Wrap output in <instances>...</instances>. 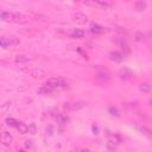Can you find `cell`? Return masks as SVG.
Listing matches in <instances>:
<instances>
[{"mask_svg":"<svg viewBox=\"0 0 152 152\" xmlns=\"http://www.w3.org/2000/svg\"><path fill=\"white\" fill-rule=\"evenodd\" d=\"M1 20L6 23L24 24L26 23V17L19 12H1Z\"/></svg>","mask_w":152,"mask_h":152,"instance_id":"1","label":"cell"},{"mask_svg":"<svg viewBox=\"0 0 152 152\" xmlns=\"http://www.w3.org/2000/svg\"><path fill=\"white\" fill-rule=\"evenodd\" d=\"M45 86L53 93L56 90H63V89H66L68 88V83L64 78L62 77H52L50 80L46 81Z\"/></svg>","mask_w":152,"mask_h":152,"instance_id":"2","label":"cell"},{"mask_svg":"<svg viewBox=\"0 0 152 152\" xmlns=\"http://www.w3.org/2000/svg\"><path fill=\"white\" fill-rule=\"evenodd\" d=\"M84 4L91 7H97L101 10H108L110 7V5L108 2H106L104 0H84Z\"/></svg>","mask_w":152,"mask_h":152,"instance_id":"3","label":"cell"},{"mask_svg":"<svg viewBox=\"0 0 152 152\" xmlns=\"http://www.w3.org/2000/svg\"><path fill=\"white\" fill-rule=\"evenodd\" d=\"M71 19H72L75 23H77V24H86V23L88 21V18H87V15H86V14H83V13H81V12H76V13H72V15H71Z\"/></svg>","mask_w":152,"mask_h":152,"instance_id":"4","label":"cell"},{"mask_svg":"<svg viewBox=\"0 0 152 152\" xmlns=\"http://www.w3.org/2000/svg\"><path fill=\"white\" fill-rule=\"evenodd\" d=\"M89 30L93 32V33H96V34H101L103 32H106V28L99 24H95V23H91L90 26H89Z\"/></svg>","mask_w":152,"mask_h":152,"instance_id":"5","label":"cell"},{"mask_svg":"<svg viewBox=\"0 0 152 152\" xmlns=\"http://www.w3.org/2000/svg\"><path fill=\"white\" fill-rule=\"evenodd\" d=\"M84 104L82 103V102H65V104H64V108L65 109H69V110H76V109H80V108H82Z\"/></svg>","mask_w":152,"mask_h":152,"instance_id":"6","label":"cell"},{"mask_svg":"<svg viewBox=\"0 0 152 152\" xmlns=\"http://www.w3.org/2000/svg\"><path fill=\"white\" fill-rule=\"evenodd\" d=\"M30 74H31L34 78H42V77L45 76V71H44L43 69H40V68H33V69L30 71Z\"/></svg>","mask_w":152,"mask_h":152,"instance_id":"7","label":"cell"},{"mask_svg":"<svg viewBox=\"0 0 152 152\" xmlns=\"http://www.w3.org/2000/svg\"><path fill=\"white\" fill-rule=\"evenodd\" d=\"M12 135L8 133V132H2V135H1V142H2V145H5V146H8L11 142H12Z\"/></svg>","mask_w":152,"mask_h":152,"instance_id":"8","label":"cell"},{"mask_svg":"<svg viewBox=\"0 0 152 152\" xmlns=\"http://www.w3.org/2000/svg\"><path fill=\"white\" fill-rule=\"evenodd\" d=\"M124 56H125V55H122V53L119 52V51H113V52L109 53V58H110L112 61H114V62H121V61L124 59Z\"/></svg>","mask_w":152,"mask_h":152,"instance_id":"9","label":"cell"},{"mask_svg":"<svg viewBox=\"0 0 152 152\" xmlns=\"http://www.w3.org/2000/svg\"><path fill=\"white\" fill-rule=\"evenodd\" d=\"M119 74H120V77L121 78H131L132 76H133V74H132V71L129 70V69H127V68H122V69H120V71H119Z\"/></svg>","mask_w":152,"mask_h":152,"instance_id":"10","label":"cell"},{"mask_svg":"<svg viewBox=\"0 0 152 152\" xmlns=\"http://www.w3.org/2000/svg\"><path fill=\"white\" fill-rule=\"evenodd\" d=\"M72 38H77V39H81L84 37V31L83 30H80V28H74L72 32L70 33Z\"/></svg>","mask_w":152,"mask_h":152,"instance_id":"11","label":"cell"},{"mask_svg":"<svg viewBox=\"0 0 152 152\" xmlns=\"http://www.w3.org/2000/svg\"><path fill=\"white\" fill-rule=\"evenodd\" d=\"M17 129H18V132L20 134H26L28 132V126L26 124H24V122H19L18 126H17Z\"/></svg>","mask_w":152,"mask_h":152,"instance_id":"12","label":"cell"},{"mask_svg":"<svg viewBox=\"0 0 152 152\" xmlns=\"http://www.w3.org/2000/svg\"><path fill=\"white\" fill-rule=\"evenodd\" d=\"M146 6H147V5H146V1H145V0H138V1L135 2V10L139 11V12L145 11Z\"/></svg>","mask_w":152,"mask_h":152,"instance_id":"13","label":"cell"},{"mask_svg":"<svg viewBox=\"0 0 152 152\" xmlns=\"http://www.w3.org/2000/svg\"><path fill=\"white\" fill-rule=\"evenodd\" d=\"M31 59V57H28V56H26V55H18L17 57H15V62L17 63H26V62H28Z\"/></svg>","mask_w":152,"mask_h":152,"instance_id":"14","label":"cell"},{"mask_svg":"<svg viewBox=\"0 0 152 152\" xmlns=\"http://www.w3.org/2000/svg\"><path fill=\"white\" fill-rule=\"evenodd\" d=\"M0 44H1V48H2V49H7V48L11 46V40H10L8 38H6V37H1Z\"/></svg>","mask_w":152,"mask_h":152,"instance_id":"15","label":"cell"},{"mask_svg":"<svg viewBox=\"0 0 152 152\" xmlns=\"http://www.w3.org/2000/svg\"><path fill=\"white\" fill-rule=\"evenodd\" d=\"M139 89H140L142 93H150V91L152 90V87H151L150 84H147V83H142V84H140Z\"/></svg>","mask_w":152,"mask_h":152,"instance_id":"16","label":"cell"},{"mask_svg":"<svg viewBox=\"0 0 152 152\" xmlns=\"http://www.w3.org/2000/svg\"><path fill=\"white\" fill-rule=\"evenodd\" d=\"M38 93H39V94H42V95H49V94H51L52 91H51V90H50V89L44 84L42 88H39V89H38Z\"/></svg>","mask_w":152,"mask_h":152,"instance_id":"17","label":"cell"},{"mask_svg":"<svg viewBox=\"0 0 152 152\" xmlns=\"http://www.w3.org/2000/svg\"><path fill=\"white\" fill-rule=\"evenodd\" d=\"M6 124H7L8 126H11V127H17L19 122H18L15 119H13V118H7V119H6Z\"/></svg>","mask_w":152,"mask_h":152,"instance_id":"18","label":"cell"},{"mask_svg":"<svg viewBox=\"0 0 152 152\" xmlns=\"http://www.w3.org/2000/svg\"><path fill=\"white\" fill-rule=\"evenodd\" d=\"M28 133H31V134H36L37 133V126H36L34 122L28 125Z\"/></svg>","mask_w":152,"mask_h":152,"instance_id":"19","label":"cell"},{"mask_svg":"<svg viewBox=\"0 0 152 152\" xmlns=\"http://www.w3.org/2000/svg\"><path fill=\"white\" fill-rule=\"evenodd\" d=\"M121 49H122V51H124V55L125 53H129V46L126 44V43H121Z\"/></svg>","mask_w":152,"mask_h":152,"instance_id":"20","label":"cell"},{"mask_svg":"<svg viewBox=\"0 0 152 152\" xmlns=\"http://www.w3.org/2000/svg\"><path fill=\"white\" fill-rule=\"evenodd\" d=\"M134 39H135L137 42H140V40L144 39V34L140 33V32H135V33H134Z\"/></svg>","mask_w":152,"mask_h":152,"instance_id":"21","label":"cell"},{"mask_svg":"<svg viewBox=\"0 0 152 152\" xmlns=\"http://www.w3.org/2000/svg\"><path fill=\"white\" fill-rule=\"evenodd\" d=\"M10 40H11V46L18 45V44L20 43V40H19L18 38H15V37H12V38H10Z\"/></svg>","mask_w":152,"mask_h":152,"instance_id":"22","label":"cell"},{"mask_svg":"<svg viewBox=\"0 0 152 152\" xmlns=\"http://www.w3.org/2000/svg\"><path fill=\"white\" fill-rule=\"evenodd\" d=\"M10 104H11V102H6V103H5V104L1 107V112H2V113H5V112L7 110V108L10 107Z\"/></svg>","mask_w":152,"mask_h":152,"instance_id":"23","label":"cell"},{"mask_svg":"<svg viewBox=\"0 0 152 152\" xmlns=\"http://www.w3.org/2000/svg\"><path fill=\"white\" fill-rule=\"evenodd\" d=\"M109 113H112L113 115H115V116H119V112L115 109V108H113V107H110L109 108Z\"/></svg>","mask_w":152,"mask_h":152,"instance_id":"24","label":"cell"},{"mask_svg":"<svg viewBox=\"0 0 152 152\" xmlns=\"http://www.w3.org/2000/svg\"><path fill=\"white\" fill-rule=\"evenodd\" d=\"M25 146H26L27 148H31V147H32V140H26V141H25Z\"/></svg>","mask_w":152,"mask_h":152,"instance_id":"25","label":"cell"}]
</instances>
